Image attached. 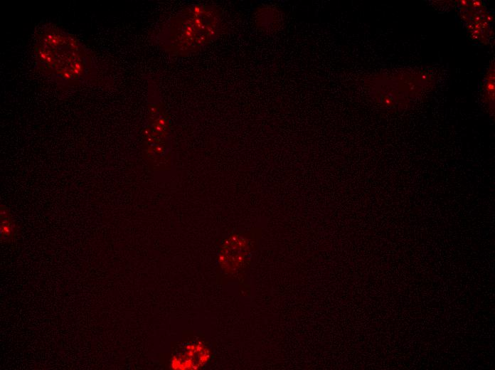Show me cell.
Masks as SVG:
<instances>
[{
    "label": "cell",
    "instance_id": "2",
    "mask_svg": "<svg viewBox=\"0 0 495 370\" xmlns=\"http://www.w3.org/2000/svg\"><path fill=\"white\" fill-rule=\"evenodd\" d=\"M221 18L215 7L195 5L170 20L163 30L164 47L178 53L200 49L220 29Z\"/></svg>",
    "mask_w": 495,
    "mask_h": 370
},
{
    "label": "cell",
    "instance_id": "1",
    "mask_svg": "<svg viewBox=\"0 0 495 370\" xmlns=\"http://www.w3.org/2000/svg\"><path fill=\"white\" fill-rule=\"evenodd\" d=\"M37 66L43 74L62 88L86 83L93 73V60L75 37L55 26H46L35 45Z\"/></svg>",
    "mask_w": 495,
    "mask_h": 370
}]
</instances>
